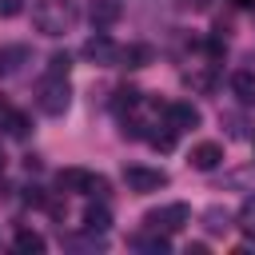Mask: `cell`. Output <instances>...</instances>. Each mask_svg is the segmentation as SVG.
<instances>
[{"label":"cell","instance_id":"6da1fadb","mask_svg":"<svg viewBox=\"0 0 255 255\" xmlns=\"http://www.w3.org/2000/svg\"><path fill=\"white\" fill-rule=\"evenodd\" d=\"M32 24L44 36H64L68 24H72V12H68L64 0H36L32 4Z\"/></svg>","mask_w":255,"mask_h":255},{"label":"cell","instance_id":"7a4b0ae2","mask_svg":"<svg viewBox=\"0 0 255 255\" xmlns=\"http://www.w3.org/2000/svg\"><path fill=\"white\" fill-rule=\"evenodd\" d=\"M68 104H72V88H68V80L48 76V80L40 84V112H44V116H64Z\"/></svg>","mask_w":255,"mask_h":255},{"label":"cell","instance_id":"3957f363","mask_svg":"<svg viewBox=\"0 0 255 255\" xmlns=\"http://www.w3.org/2000/svg\"><path fill=\"white\" fill-rule=\"evenodd\" d=\"M124 183H128V191L147 195V191L167 187V171H159V167H143V163H131V167H124Z\"/></svg>","mask_w":255,"mask_h":255},{"label":"cell","instance_id":"277c9868","mask_svg":"<svg viewBox=\"0 0 255 255\" xmlns=\"http://www.w3.org/2000/svg\"><path fill=\"white\" fill-rule=\"evenodd\" d=\"M84 56H88L92 64H100V68H112V64H120V48H116V40H112L108 32H96V36H88V40H84Z\"/></svg>","mask_w":255,"mask_h":255},{"label":"cell","instance_id":"5b68a950","mask_svg":"<svg viewBox=\"0 0 255 255\" xmlns=\"http://www.w3.org/2000/svg\"><path fill=\"white\" fill-rule=\"evenodd\" d=\"M187 219H191L187 203H167L163 211H151V215H147L143 223H147V227H155V231H167V235H171V231H179V227H183Z\"/></svg>","mask_w":255,"mask_h":255},{"label":"cell","instance_id":"8992f818","mask_svg":"<svg viewBox=\"0 0 255 255\" xmlns=\"http://www.w3.org/2000/svg\"><path fill=\"white\" fill-rule=\"evenodd\" d=\"M187 163H191L195 171H211V167H219V163H223V143H215V139L195 143L191 155H187Z\"/></svg>","mask_w":255,"mask_h":255},{"label":"cell","instance_id":"52a82bcc","mask_svg":"<svg viewBox=\"0 0 255 255\" xmlns=\"http://www.w3.org/2000/svg\"><path fill=\"white\" fill-rule=\"evenodd\" d=\"M163 116H167V124H171L175 131L199 128V108H195V104H187V100H175V104H167V108H163Z\"/></svg>","mask_w":255,"mask_h":255},{"label":"cell","instance_id":"ba28073f","mask_svg":"<svg viewBox=\"0 0 255 255\" xmlns=\"http://www.w3.org/2000/svg\"><path fill=\"white\" fill-rule=\"evenodd\" d=\"M88 16H92V24L104 32V28H112V24L120 20V0H92Z\"/></svg>","mask_w":255,"mask_h":255},{"label":"cell","instance_id":"9c48e42d","mask_svg":"<svg viewBox=\"0 0 255 255\" xmlns=\"http://www.w3.org/2000/svg\"><path fill=\"white\" fill-rule=\"evenodd\" d=\"M92 171H84V167H64L60 175H56V183L64 187V191H92Z\"/></svg>","mask_w":255,"mask_h":255},{"label":"cell","instance_id":"30bf717a","mask_svg":"<svg viewBox=\"0 0 255 255\" xmlns=\"http://www.w3.org/2000/svg\"><path fill=\"white\" fill-rule=\"evenodd\" d=\"M231 92H235L239 104H255V72H251V68L231 72Z\"/></svg>","mask_w":255,"mask_h":255},{"label":"cell","instance_id":"8fae6325","mask_svg":"<svg viewBox=\"0 0 255 255\" xmlns=\"http://www.w3.org/2000/svg\"><path fill=\"white\" fill-rule=\"evenodd\" d=\"M120 64L124 68H147L151 64V48L147 44H128V48H120Z\"/></svg>","mask_w":255,"mask_h":255},{"label":"cell","instance_id":"7c38bea8","mask_svg":"<svg viewBox=\"0 0 255 255\" xmlns=\"http://www.w3.org/2000/svg\"><path fill=\"white\" fill-rule=\"evenodd\" d=\"M143 139H147L155 151H171V147H175V128H171V124H163V128L155 124V131H147Z\"/></svg>","mask_w":255,"mask_h":255},{"label":"cell","instance_id":"4fadbf2b","mask_svg":"<svg viewBox=\"0 0 255 255\" xmlns=\"http://www.w3.org/2000/svg\"><path fill=\"white\" fill-rule=\"evenodd\" d=\"M16 251L20 255H40L44 251V235H36V231H16Z\"/></svg>","mask_w":255,"mask_h":255},{"label":"cell","instance_id":"5bb4252c","mask_svg":"<svg viewBox=\"0 0 255 255\" xmlns=\"http://www.w3.org/2000/svg\"><path fill=\"white\" fill-rule=\"evenodd\" d=\"M84 227L104 235V231L112 227V215H108V207H88V211H84Z\"/></svg>","mask_w":255,"mask_h":255},{"label":"cell","instance_id":"9a60e30c","mask_svg":"<svg viewBox=\"0 0 255 255\" xmlns=\"http://www.w3.org/2000/svg\"><path fill=\"white\" fill-rule=\"evenodd\" d=\"M239 231L247 235V239H255V199H243V207H239Z\"/></svg>","mask_w":255,"mask_h":255},{"label":"cell","instance_id":"2e32d148","mask_svg":"<svg viewBox=\"0 0 255 255\" xmlns=\"http://www.w3.org/2000/svg\"><path fill=\"white\" fill-rule=\"evenodd\" d=\"M4 128H8V135L24 139V135H28V116H24V112H4Z\"/></svg>","mask_w":255,"mask_h":255},{"label":"cell","instance_id":"e0dca14e","mask_svg":"<svg viewBox=\"0 0 255 255\" xmlns=\"http://www.w3.org/2000/svg\"><path fill=\"white\" fill-rule=\"evenodd\" d=\"M68 68H72V56H68V52H52V56H48V76L68 80Z\"/></svg>","mask_w":255,"mask_h":255},{"label":"cell","instance_id":"ac0fdd59","mask_svg":"<svg viewBox=\"0 0 255 255\" xmlns=\"http://www.w3.org/2000/svg\"><path fill=\"white\" fill-rule=\"evenodd\" d=\"M24 56H28V52H24L20 44L4 48V52H0V72H4V76H8V72H16V60H24Z\"/></svg>","mask_w":255,"mask_h":255},{"label":"cell","instance_id":"d6986e66","mask_svg":"<svg viewBox=\"0 0 255 255\" xmlns=\"http://www.w3.org/2000/svg\"><path fill=\"white\" fill-rule=\"evenodd\" d=\"M183 80H187L191 88H199V92H207V88H211V76H207V72H187Z\"/></svg>","mask_w":255,"mask_h":255},{"label":"cell","instance_id":"ffe728a7","mask_svg":"<svg viewBox=\"0 0 255 255\" xmlns=\"http://www.w3.org/2000/svg\"><path fill=\"white\" fill-rule=\"evenodd\" d=\"M24 8V0H0V16H16Z\"/></svg>","mask_w":255,"mask_h":255},{"label":"cell","instance_id":"44dd1931","mask_svg":"<svg viewBox=\"0 0 255 255\" xmlns=\"http://www.w3.org/2000/svg\"><path fill=\"white\" fill-rule=\"evenodd\" d=\"M88 195H108V179H104V175H96V179H92V191H88Z\"/></svg>","mask_w":255,"mask_h":255},{"label":"cell","instance_id":"7402d4cb","mask_svg":"<svg viewBox=\"0 0 255 255\" xmlns=\"http://www.w3.org/2000/svg\"><path fill=\"white\" fill-rule=\"evenodd\" d=\"M187 8H195V12H203V8H211V0H183Z\"/></svg>","mask_w":255,"mask_h":255},{"label":"cell","instance_id":"603a6c76","mask_svg":"<svg viewBox=\"0 0 255 255\" xmlns=\"http://www.w3.org/2000/svg\"><path fill=\"white\" fill-rule=\"evenodd\" d=\"M231 4H235V8H243V12H247V8H255V0H231Z\"/></svg>","mask_w":255,"mask_h":255},{"label":"cell","instance_id":"cb8c5ba5","mask_svg":"<svg viewBox=\"0 0 255 255\" xmlns=\"http://www.w3.org/2000/svg\"><path fill=\"white\" fill-rule=\"evenodd\" d=\"M4 163H8V155H4V151H0V171H4Z\"/></svg>","mask_w":255,"mask_h":255}]
</instances>
